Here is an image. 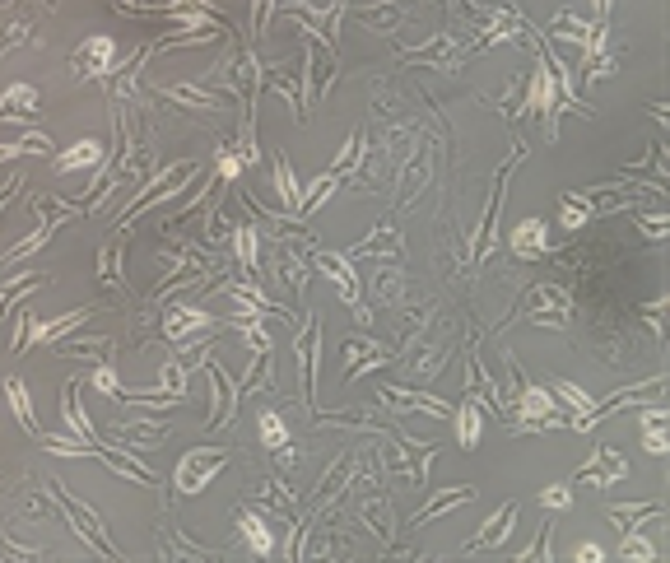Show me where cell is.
Masks as SVG:
<instances>
[{"mask_svg": "<svg viewBox=\"0 0 670 563\" xmlns=\"http://www.w3.org/2000/svg\"><path fill=\"white\" fill-rule=\"evenodd\" d=\"M522 112H536V117L545 121V135H550V140H559L563 98H559V80H554V70H550V61H545V52H540L536 70H531V84H526V94H522Z\"/></svg>", "mask_w": 670, "mask_h": 563, "instance_id": "1", "label": "cell"}, {"mask_svg": "<svg viewBox=\"0 0 670 563\" xmlns=\"http://www.w3.org/2000/svg\"><path fill=\"white\" fill-rule=\"evenodd\" d=\"M52 498L61 503V512H66V522L75 526V536H80L84 545H89V550H94V554H103V559H121V550L108 540V531H103V522H98V512L89 508V503H80V498H70V494H66V489H61L56 480H52Z\"/></svg>", "mask_w": 670, "mask_h": 563, "instance_id": "2", "label": "cell"}, {"mask_svg": "<svg viewBox=\"0 0 670 563\" xmlns=\"http://www.w3.org/2000/svg\"><path fill=\"white\" fill-rule=\"evenodd\" d=\"M196 173H201V168H196V163H191V159H187V163H168V168H163V173L154 177V182H145V187H140V191H135V196H131V205L121 210V228L131 224V219L140 215V210H149V205H163V201H173L177 191L187 187V182H191V177H196Z\"/></svg>", "mask_w": 670, "mask_h": 563, "instance_id": "3", "label": "cell"}, {"mask_svg": "<svg viewBox=\"0 0 670 563\" xmlns=\"http://www.w3.org/2000/svg\"><path fill=\"white\" fill-rule=\"evenodd\" d=\"M98 308H80V312H66V317H52V322H33V317H19V326H14V354H24V349L33 345H56L61 336H70V331H80L89 317H94Z\"/></svg>", "mask_w": 670, "mask_h": 563, "instance_id": "4", "label": "cell"}, {"mask_svg": "<svg viewBox=\"0 0 670 563\" xmlns=\"http://www.w3.org/2000/svg\"><path fill=\"white\" fill-rule=\"evenodd\" d=\"M228 466V452L224 447H191L182 461H177V475H173V484H177V494H187V498H196L205 489V484L215 480L219 470Z\"/></svg>", "mask_w": 670, "mask_h": 563, "instance_id": "5", "label": "cell"}, {"mask_svg": "<svg viewBox=\"0 0 670 563\" xmlns=\"http://www.w3.org/2000/svg\"><path fill=\"white\" fill-rule=\"evenodd\" d=\"M550 33L559 42H573V47H582V66H587L591 56H601L605 47H610V42H605V38H610V28H605L601 19H582V14H568V10L550 19Z\"/></svg>", "mask_w": 670, "mask_h": 563, "instance_id": "6", "label": "cell"}, {"mask_svg": "<svg viewBox=\"0 0 670 563\" xmlns=\"http://www.w3.org/2000/svg\"><path fill=\"white\" fill-rule=\"evenodd\" d=\"M112 70H117V42L108 33H94V38H84L70 56V75L80 84L89 80H112Z\"/></svg>", "mask_w": 670, "mask_h": 563, "instance_id": "7", "label": "cell"}, {"mask_svg": "<svg viewBox=\"0 0 670 563\" xmlns=\"http://www.w3.org/2000/svg\"><path fill=\"white\" fill-rule=\"evenodd\" d=\"M317 270H322L326 280L340 289V303H345L359 322H368V308H363V284H359V275H354V266H349V256H340V252H317Z\"/></svg>", "mask_w": 670, "mask_h": 563, "instance_id": "8", "label": "cell"}, {"mask_svg": "<svg viewBox=\"0 0 670 563\" xmlns=\"http://www.w3.org/2000/svg\"><path fill=\"white\" fill-rule=\"evenodd\" d=\"M215 326V317L205 308H196V303H177L168 317H163V336L173 340L177 349H196L205 345V331Z\"/></svg>", "mask_w": 670, "mask_h": 563, "instance_id": "9", "label": "cell"}, {"mask_svg": "<svg viewBox=\"0 0 670 563\" xmlns=\"http://www.w3.org/2000/svg\"><path fill=\"white\" fill-rule=\"evenodd\" d=\"M526 322L563 326L568 322V294H563L559 284H536V289H531V303H526Z\"/></svg>", "mask_w": 670, "mask_h": 563, "instance_id": "10", "label": "cell"}, {"mask_svg": "<svg viewBox=\"0 0 670 563\" xmlns=\"http://www.w3.org/2000/svg\"><path fill=\"white\" fill-rule=\"evenodd\" d=\"M205 373H210V391H215V410H210V429H219V424H228V419L238 415V401H242V387L233 382V377L219 368V363H210L205 359Z\"/></svg>", "mask_w": 670, "mask_h": 563, "instance_id": "11", "label": "cell"}, {"mask_svg": "<svg viewBox=\"0 0 670 563\" xmlns=\"http://www.w3.org/2000/svg\"><path fill=\"white\" fill-rule=\"evenodd\" d=\"M624 475H629V461H624V452H615V447H596V456L577 470V480L596 484V489H610V484H619Z\"/></svg>", "mask_w": 670, "mask_h": 563, "instance_id": "12", "label": "cell"}, {"mask_svg": "<svg viewBox=\"0 0 670 563\" xmlns=\"http://www.w3.org/2000/svg\"><path fill=\"white\" fill-rule=\"evenodd\" d=\"M522 154H526V149H512V159L498 168L494 191H489V210H484V224H480V233H475V256H489V247H494V219H498V205H503V187H508V173L517 168Z\"/></svg>", "mask_w": 670, "mask_h": 563, "instance_id": "13", "label": "cell"}, {"mask_svg": "<svg viewBox=\"0 0 670 563\" xmlns=\"http://www.w3.org/2000/svg\"><path fill=\"white\" fill-rule=\"evenodd\" d=\"M508 247L522 256V261H540V256L550 252V224H545V219H536V215L522 219V224L508 233Z\"/></svg>", "mask_w": 670, "mask_h": 563, "instance_id": "14", "label": "cell"}, {"mask_svg": "<svg viewBox=\"0 0 670 563\" xmlns=\"http://www.w3.org/2000/svg\"><path fill=\"white\" fill-rule=\"evenodd\" d=\"M61 424H66V433H75V438H84V443H103L94 429V419L84 415V401H80V382H66L61 387Z\"/></svg>", "mask_w": 670, "mask_h": 563, "instance_id": "15", "label": "cell"}, {"mask_svg": "<svg viewBox=\"0 0 670 563\" xmlns=\"http://www.w3.org/2000/svg\"><path fill=\"white\" fill-rule=\"evenodd\" d=\"M554 401L559 405H568V410H573V419H568V429H577V433H587V429H596V401H591L587 391L577 387V382H554Z\"/></svg>", "mask_w": 670, "mask_h": 563, "instance_id": "16", "label": "cell"}, {"mask_svg": "<svg viewBox=\"0 0 670 563\" xmlns=\"http://www.w3.org/2000/svg\"><path fill=\"white\" fill-rule=\"evenodd\" d=\"M42 112V94L33 84H10L5 94H0V121H38Z\"/></svg>", "mask_w": 670, "mask_h": 563, "instance_id": "17", "label": "cell"}, {"mask_svg": "<svg viewBox=\"0 0 670 563\" xmlns=\"http://www.w3.org/2000/svg\"><path fill=\"white\" fill-rule=\"evenodd\" d=\"M512 522H517V503L508 498V503H503V508H498L494 517H489V522H484L480 531L470 536L466 550H470V554H475V550H498V545H503V540L512 536Z\"/></svg>", "mask_w": 670, "mask_h": 563, "instance_id": "18", "label": "cell"}, {"mask_svg": "<svg viewBox=\"0 0 670 563\" xmlns=\"http://www.w3.org/2000/svg\"><path fill=\"white\" fill-rule=\"evenodd\" d=\"M382 401L396 405V410H419V415H429V419L452 415L447 401H438V396H429V391H410V387H382Z\"/></svg>", "mask_w": 670, "mask_h": 563, "instance_id": "19", "label": "cell"}, {"mask_svg": "<svg viewBox=\"0 0 670 563\" xmlns=\"http://www.w3.org/2000/svg\"><path fill=\"white\" fill-rule=\"evenodd\" d=\"M103 159H108V154H103V140L84 135V140H75L70 149H61L52 163H56V173H84V168H98Z\"/></svg>", "mask_w": 670, "mask_h": 563, "instance_id": "20", "label": "cell"}, {"mask_svg": "<svg viewBox=\"0 0 670 563\" xmlns=\"http://www.w3.org/2000/svg\"><path fill=\"white\" fill-rule=\"evenodd\" d=\"M298 354H303V382H308V401H312V396H317V368H322V326H317V317L303 322Z\"/></svg>", "mask_w": 670, "mask_h": 563, "instance_id": "21", "label": "cell"}, {"mask_svg": "<svg viewBox=\"0 0 670 563\" xmlns=\"http://www.w3.org/2000/svg\"><path fill=\"white\" fill-rule=\"evenodd\" d=\"M452 424H456V443H461V452H475L480 447V433H484V410L475 396H466V401L452 410Z\"/></svg>", "mask_w": 670, "mask_h": 563, "instance_id": "22", "label": "cell"}, {"mask_svg": "<svg viewBox=\"0 0 670 563\" xmlns=\"http://www.w3.org/2000/svg\"><path fill=\"white\" fill-rule=\"evenodd\" d=\"M163 98L187 103V108H196V112H224L228 108V94H215L210 84H173V89H163Z\"/></svg>", "mask_w": 670, "mask_h": 563, "instance_id": "23", "label": "cell"}, {"mask_svg": "<svg viewBox=\"0 0 670 563\" xmlns=\"http://www.w3.org/2000/svg\"><path fill=\"white\" fill-rule=\"evenodd\" d=\"M238 536L247 540V550L252 554H275V531H270V522L261 517V512H238Z\"/></svg>", "mask_w": 670, "mask_h": 563, "instance_id": "24", "label": "cell"}, {"mask_svg": "<svg viewBox=\"0 0 670 563\" xmlns=\"http://www.w3.org/2000/svg\"><path fill=\"white\" fill-rule=\"evenodd\" d=\"M475 498V484H456V489H447V494H433L424 508L410 517L415 526H424V522H433V517H443V512H452V508H461V503H470Z\"/></svg>", "mask_w": 670, "mask_h": 563, "instance_id": "25", "label": "cell"}, {"mask_svg": "<svg viewBox=\"0 0 670 563\" xmlns=\"http://www.w3.org/2000/svg\"><path fill=\"white\" fill-rule=\"evenodd\" d=\"M275 191H280V205H284V219H298V205H303V187H298L294 168L284 154H275Z\"/></svg>", "mask_w": 670, "mask_h": 563, "instance_id": "26", "label": "cell"}, {"mask_svg": "<svg viewBox=\"0 0 670 563\" xmlns=\"http://www.w3.org/2000/svg\"><path fill=\"white\" fill-rule=\"evenodd\" d=\"M5 396H10V410H14V419H19V429H24L28 438H38V433H42V424H38V415H33V401H28V387L19 382V377H5Z\"/></svg>", "mask_w": 670, "mask_h": 563, "instance_id": "27", "label": "cell"}, {"mask_svg": "<svg viewBox=\"0 0 670 563\" xmlns=\"http://www.w3.org/2000/svg\"><path fill=\"white\" fill-rule=\"evenodd\" d=\"M61 224H66V219H52V215H47V219H42V224H38V233H28L24 242H14L10 252L0 256V266H14V261H24V256L42 252V247L52 242V233H56V228H61Z\"/></svg>", "mask_w": 670, "mask_h": 563, "instance_id": "28", "label": "cell"}, {"mask_svg": "<svg viewBox=\"0 0 670 563\" xmlns=\"http://www.w3.org/2000/svg\"><path fill=\"white\" fill-rule=\"evenodd\" d=\"M233 252H238V266L247 270V275H256V270H261V233H256L252 224H238L233 228Z\"/></svg>", "mask_w": 670, "mask_h": 563, "instance_id": "29", "label": "cell"}, {"mask_svg": "<svg viewBox=\"0 0 670 563\" xmlns=\"http://www.w3.org/2000/svg\"><path fill=\"white\" fill-rule=\"evenodd\" d=\"M396 252H401V233H396V224H382L377 233H368L349 256H396Z\"/></svg>", "mask_w": 670, "mask_h": 563, "instance_id": "30", "label": "cell"}, {"mask_svg": "<svg viewBox=\"0 0 670 563\" xmlns=\"http://www.w3.org/2000/svg\"><path fill=\"white\" fill-rule=\"evenodd\" d=\"M24 154H56L52 135L28 131V135H19V140H10V145H0V163H14V159H24Z\"/></svg>", "mask_w": 670, "mask_h": 563, "instance_id": "31", "label": "cell"}, {"mask_svg": "<svg viewBox=\"0 0 670 563\" xmlns=\"http://www.w3.org/2000/svg\"><path fill=\"white\" fill-rule=\"evenodd\" d=\"M345 359H349V382H354V377H363L368 368H382L387 354H382L377 345H368V340H354V345L345 349Z\"/></svg>", "mask_w": 670, "mask_h": 563, "instance_id": "32", "label": "cell"}, {"mask_svg": "<svg viewBox=\"0 0 670 563\" xmlns=\"http://www.w3.org/2000/svg\"><path fill=\"white\" fill-rule=\"evenodd\" d=\"M256 433H261V447H266V452H280V447H289V424H284V415H275V410H261V419H256Z\"/></svg>", "mask_w": 670, "mask_h": 563, "instance_id": "33", "label": "cell"}, {"mask_svg": "<svg viewBox=\"0 0 670 563\" xmlns=\"http://www.w3.org/2000/svg\"><path fill=\"white\" fill-rule=\"evenodd\" d=\"M187 377H191V363L182 359H168L159 373V391L163 396H173V401H187Z\"/></svg>", "mask_w": 670, "mask_h": 563, "instance_id": "34", "label": "cell"}, {"mask_svg": "<svg viewBox=\"0 0 670 563\" xmlns=\"http://www.w3.org/2000/svg\"><path fill=\"white\" fill-rule=\"evenodd\" d=\"M61 354L66 359H108L112 354V340L108 336H80V340H70V345H61Z\"/></svg>", "mask_w": 670, "mask_h": 563, "instance_id": "35", "label": "cell"}, {"mask_svg": "<svg viewBox=\"0 0 670 563\" xmlns=\"http://www.w3.org/2000/svg\"><path fill=\"white\" fill-rule=\"evenodd\" d=\"M335 187H340V177H335L331 168H326V173L317 177V182H312L308 191H303V205H298V224H303V219H308L312 210H317V205H322V201H326V196H331Z\"/></svg>", "mask_w": 670, "mask_h": 563, "instance_id": "36", "label": "cell"}, {"mask_svg": "<svg viewBox=\"0 0 670 563\" xmlns=\"http://www.w3.org/2000/svg\"><path fill=\"white\" fill-rule=\"evenodd\" d=\"M619 559L624 563H652L657 559V545H652V540L647 536H638V531H624V540H619Z\"/></svg>", "mask_w": 670, "mask_h": 563, "instance_id": "37", "label": "cell"}, {"mask_svg": "<svg viewBox=\"0 0 670 563\" xmlns=\"http://www.w3.org/2000/svg\"><path fill=\"white\" fill-rule=\"evenodd\" d=\"M647 517H661V503H615V508H610V522H619L624 531L647 522Z\"/></svg>", "mask_w": 670, "mask_h": 563, "instance_id": "38", "label": "cell"}, {"mask_svg": "<svg viewBox=\"0 0 670 563\" xmlns=\"http://www.w3.org/2000/svg\"><path fill=\"white\" fill-rule=\"evenodd\" d=\"M163 433H168L163 424H126V429H121V447H140V443L159 447Z\"/></svg>", "mask_w": 670, "mask_h": 563, "instance_id": "39", "label": "cell"}, {"mask_svg": "<svg viewBox=\"0 0 670 563\" xmlns=\"http://www.w3.org/2000/svg\"><path fill=\"white\" fill-rule=\"evenodd\" d=\"M359 159H363V131H354V135L345 140V149H340V159L331 163V173H335V177L354 173V168H359Z\"/></svg>", "mask_w": 670, "mask_h": 563, "instance_id": "40", "label": "cell"}, {"mask_svg": "<svg viewBox=\"0 0 670 563\" xmlns=\"http://www.w3.org/2000/svg\"><path fill=\"white\" fill-rule=\"evenodd\" d=\"M643 424V447L652 456H666L670 452V438H666V419H638Z\"/></svg>", "mask_w": 670, "mask_h": 563, "instance_id": "41", "label": "cell"}, {"mask_svg": "<svg viewBox=\"0 0 670 563\" xmlns=\"http://www.w3.org/2000/svg\"><path fill=\"white\" fill-rule=\"evenodd\" d=\"M89 382H94V391H103L108 401H117V396H121V377H117V368H112V359H103V363H98Z\"/></svg>", "mask_w": 670, "mask_h": 563, "instance_id": "42", "label": "cell"}, {"mask_svg": "<svg viewBox=\"0 0 670 563\" xmlns=\"http://www.w3.org/2000/svg\"><path fill=\"white\" fill-rule=\"evenodd\" d=\"M587 219H591V210L577 201L573 191H568V196H563V205H559V228H582Z\"/></svg>", "mask_w": 670, "mask_h": 563, "instance_id": "43", "label": "cell"}, {"mask_svg": "<svg viewBox=\"0 0 670 563\" xmlns=\"http://www.w3.org/2000/svg\"><path fill=\"white\" fill-rule=\"evenodd\" d=\"M247 163H242V154L233 145H219V154H215V177H224V182H233V177L242 173Z\"/></svg>", "mask_w": 670, "mask_h": 563, "instance_id": "44", "label": "cell"}, {"mask_svg": "<svg viewBox=\"0 0 670 563\" xmlns=\"http://www.w3.org/2000/svg\"><path fill=\"white\" fill-rule=\"evenodd\" d=\"M540 508H545V512H568V508H573V489H568V484H550V489H540Z\"/></svg>", "mask_w": 670, "mask_h": 563, "instance_id": "45", "label": "cell"}, {"mask_svg": "<svg viewBox=\"0 0 670 563\" xmlns=\"http://www.w3.org/2000/svg\"><path fill=\"white\" fill-rule=\"evenodd\" d=\"M638 224H643V233L652 242H661L670 233V215H661V210H657V215H638Z\"/></svg>", "mask_w": 670, "mask_h": 563, "instance_id": "46", "label": "cell"}, {"mask_svg": "<svg viewBox=\"0 0 670 563\" xmlns=\"http://www.w3.org/2000/svg\"><path fill=\"white\" fill-rule=\"evenodd\" d=\"M522 559H545V563L554 559V554H550V526H540L536 545H531V550H522Z\"/></svg>", "mask_w": 670, "mask_h": 563, "instance_id": "47", "label": "cell"}, {"mask_svg": "<svg viewBox=\"0 0 670 563\" xmlns=\"http://www.w3.org/2000/svg\"><path fill=\"white\" fill-rule=\"evenodd\" d=\"M573 559H577V563H601V559H605V550L587 540V545H577V550H573Z\"/></svg>", "mask_w": 670, "mask_h": 563, "instance_id": "48", "label": "cell"}, {"mask_svg": "<svg viewBox=\"0 0 670 563\" xmlns=\"http://www.w3.org/2000/svg\"><path fill=\"white\" fill-rule=\"evenodd\" d=\"M19 187H24V177H19V173H14L10 182H5V187H0V215H5V210H10V201H14V191H19Z\"/></svg>", "mask_w": 670, "mask_h": 563, "instance_id": "49", "label": "cell"}, {"mask_svg": "<svg viewBox=\"0 0 670 563\" xmlns=\"http://www.w3.org/2000/svg\"><path fill=\"white\" fill-rule=\"evenodd\" d=\"M159 10H163V14H177V10H205V0H163Z\"/></svg>", "mask_w": 670, "mask_h": 563, "instance_id": "50", "label": "cell"}, {"mask_svg": "<svg viewBox=\"0 0 670 563\" xmlns=\"http://www.w3.org/2000/svg\"><path fill=\"white\" fill-rule=\"evenodd\" d=\"M591 5H596V19L605 24V19H610V5H615V0H591Z\"/></svg>", "mask_w": 670, "mask_h": 563, "instance_id": "51", "label": "cell"}, {"mask_svg": "<svg viewBox=\"0 0 670 563\" xmlns=\"http://www.w3.org/2000/svg\"><path fill=\"white\" fill-rule=\"evenodd\" d=\"M126 5H131V10H135V5H140V0H126Z\"/></svg>", "mask_w": 670, "mask_h": 563, "instance_id": "52", "label": "cell"}]
</instances>
